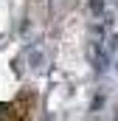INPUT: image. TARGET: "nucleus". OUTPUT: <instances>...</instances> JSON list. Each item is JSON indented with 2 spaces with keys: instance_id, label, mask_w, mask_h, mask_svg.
<instances>
[{
  "instance_id": "nucleus-1",
  "label": "nucleus",
  "mask_w": 118,
  "mask_h": 121,
  "mask_svg": "<svg viewBox=\"0 0 118 121\" xmlns=\"http://www.w3.org/2000/svg\"><path fill=\"white\" fill-rule=\"evenodd\" d=\"M110 51L104 48V42L101 39H93V42H87V59H90V65L96 68V70H104L107 65H110Z\"/></svg>"
},
{
  "instance_id": "nucleus-2",
  "label": "nucleus",
  "mask_w": 118,
  "mask_h": 121,
  "mask_svg": "<svg viewBox=\"0 0 118 121\" xmlns=\"http://www.w3.org/2000/svg\"><path fill=\"white\" fill-rule=\"evenodd\" d=\"M104 6H107V0H87V9L96 17H104Z\"/></svg>"
},
{
  "instance_id": "nucleus-3",
  "label": "nucleus",
  "mask_w": 118,
  "mask_h": 121,
  "mask_svg": "<svg viewBox=\"0 0 118 121\" xmlns=\"http://www.w3.org/2000/svg\"><path fill=\"white\" fill-rule=\"evenodd\" d=\"M101 42H104V48H107L110 54H115V48H118V37H115V34H107Z\"/></svg>"
},
{
  "instance_id": "nucleus-4",
  "label": "nucleus",
  "mask_w": 118,
  "mask_h": 121,
  "mask_svg": "<svg viewBox=\"0 0 118 121\" xmlns=\"http://www.w3.org/2000/svg\"><path fill=\"white\" fill-rule=\"evenodd\" d=\"M42 62H45L42 54H31V68H42Z\"/></svg>"
},
{
  "instance_id": "nucleus-5",
  "label": "nucleus",
  "mask_w": 118,
  "mask_h": 121,
  "mask_svg": "<svg viewBox=\"0 0 118 121\" xmlns=\"http://www.w3.org/2000/svg\"><path fill=\"white\" fill-rule=\"evenodd\" d=\"M115 118H118V110H115Z\"/></svg>"
}]
</instances>
